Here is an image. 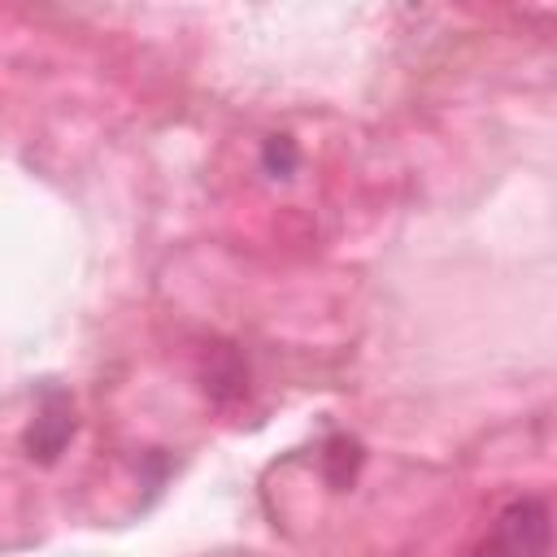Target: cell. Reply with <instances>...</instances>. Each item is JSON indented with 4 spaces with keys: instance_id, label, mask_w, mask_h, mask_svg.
Instances as JSON below:
<instances>
[{
    "instance_id": "cell-1",
    "label": "cell",
    "mask_w": 557,
    "mask_h": 557,
    "mask_svg": "<svg viewBox=\"0 0 557 557\" xmlns=\"http://www.w3.org/2000/svg\"><path fill=\"white\" fill-rule=\"evenodd\" d=\"M548 540H553L548 505L540 496H522L496 513L487 535L474 544V557H548Z\"/></svg>"
},
{
    "instance_id": "cell-2",
    "label": "cell",
    "mask_w": 557,
    "mask_h": 557,
    "mask_svg": "<svg viewBox=\"0 0 557 557\" xmlns=\"http://www.w3.org/2000/svg\"><path fill=\"white\" fill-rule=\"evenodd\" d=\"M74 435V405H70V392L61 387H48L39 396V409H35V422L26 426L22 444H26V457L39 461V466H52L61 457V448L70 444Z\"/></svg>"
},
{
    "instance_id": "cell-3",
    "label": "cell",
    "mask_w": 557,
    "mask_h": 557,
    "mask_svg": "<svg viewBox=\"0 0 557 557\" xmlns=\"http://www.w3.org/2000/svg\"><path fill=\"white\" fill-rule=\"evenodd\" d=\"M322 470H326V483H331V487H348V483L357 479V470H361V444L348 440V435L326 440V448H322Z\"/></svg>"
},
{
    "instance_id": "cell-4",
    "label": "cell",
    "mask_w": 557,
    "mask_h": 557,
    "mask_svg": "<svg viewBox=\"0 0 557 557\" xmlns=\"http://www.w3.org/2000/svg\"><path fill=\"white\" fill-rule=\"evenodd\" d=\"M261 165H265L270 178H292L296 165H300V148H296V139H292V135H270L265 148H261Z\"/></svg>"
}]
</instances>
